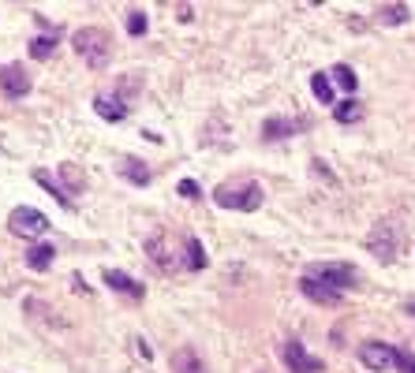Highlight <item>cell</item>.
I'll list each match as a JSON object with an SVG mask.
<instances>
[{"instance_id": "6da1fadb", "label": "cell", "mask_w": 415, "mask_h": 373, "mask_svg": "<svg viewBox=\"0 0 415 373\" xmlns=\"http://www.w3.org/2000/svg\"><path fill=\"white\" fill-rule=\"evenodd\" d=\"M262 186L255 180H244V183H221L213 191V202L221 205V210H236V213H255L262 205Z\"/></svg>"}, {"instance_id": "7a4b0ae2", "label": "cell", "mask_w": 415, "mask_h": 373, "mask_svg": "<svg viewBox=\"0 0 415 373\" xmlns=\"http://www.w3.org/2000/svg\"><path fill=\"white\" fill-rule=\"evenodd\" d=\"M75 52L90 64L94 71H101L105 64H108V57H113V38L105 34L101 27H83V30H75Z\"/></svg>"}, {"instance_id": "3957f363", "label": "cell", "mask_w": 415, "mask_h": 373, "mask_svg": "<svg viewBox=\"0 0 415 373\" xmlns=\"http://www.w3.org/2000/svg\"><path fill=\"white\" fill-rule=\"evenodd\" d=\"M307 277L330 284L337 291H348V288H356L359 272H356V265H348V261H314V265H307Z\"/></svg>"}, {"instance_id": "277c9868", "label": "cell", "mask_w": 415, "mask_h": 373, "mask_svg": "<svg viewBox=\"0 0 415 373\" xmlns=\"http://www.w3.org/2000/svg\"><path fill=\"white\" fill-rule=\"evenodd\" d=\"M8 228H12V235L19 239H41L49 232V217L34 210V205H19V210H12V217H8Z\"/></svg>"}, {"instance_id": "5b68a950", "label": "cell", "mask_w": 415, "mask_h": 373, "mask_svg": "<svg viewBox=\"0 0 415 373\" xmlns=\"http://www.w3.org/2000/svg\"><path fill=\"white\" fill-rule=\"evenodd\" d=\"M367 250L374 254L378 261H389L397 258V224H389V221H378L374 224V232L367 235Z\"/></svg>"}, {"instance_id": "8992f818", "label": "cell", "mask_w": 415, "mask_h": 373, "mask_svg": "<svg viewBox=\"0 0 415 373\" xmlns=\"http://www.w3.org/2000/svg\"><path fill=\"white\" fill-rule=\"evenodd\" d=\"M281 358H285V366L292 373H322L325 370L322 358L307 355V347H303L300 339H285V344H281Z\"/></svg>"}, {"instance_id": "52a82bcc", "label": "cell", "mask_w": 415, "mask_h": 373, "mask_svg": "<svg viewBox=\"0 0 415 373\" xmlns=\"http://www.w3.org/2000/svg\"><path fill=\"white\" fill-rule=\"evenodd\" d=\"M359 362H363L367 370H374V373H386L389 366H397V347L378 344V339H367V344H359Z\"/></svg>"}, {"instance_id": "ba28073f", "label": "cell", "mask_w": 415, "mask_h": 373, "mask_svg": "<svg viewBox=\"0 0 415 373\" xmlns=\"http://www.w3.org/2000/svg\"><path fill=\"white\" fill-rule=\"evenodd\" d=\"M0 90H4V97H12V101L30 94V75L23 71V64H4L0 68Z\"/></svg>"}, {"instance_id": "9c48e42d", "label": "cell", "mask_w": 415, "mask_h": 373, "mask_svg": "<svg viewBox=\"0 0 415 373\" xmlns=\"http://www.w3.org/2000/svg\"><path fill=\"white\" fill-rule=\"evenodd\" d=\"M311 127V119H288V116H269L266 124H262V138L266 142H277V138H288V135H296V131H307Z\"/></svg>"}, {"instance_id": "30bf717a", "label": "cell", "mask_w": 415, "mask_h": 373, "mask_svg": "<svg viewBox=\"0 0 415 373\" xmlns=\"http://www.w3.org/2000/svg\"><path fill=\"white\" fill-rule=\"evenodd\" d=\"M300 291L307 295L311 302H318V306H337V302H341V295H344V291L330 288V284H322V280L307 277V272H303V277H300Z\"/></svg>"}, {"instance_id": "8fae6325", "label": "cell", "mask_w": 415, "mask_h": 373, "mask_svg": "<svg viewBox=\"0 0 415 373\" xmlns=\"http://www.w3.org/2000/svg\"><path fill=\"white\" fill-rule=\"evenodd\" d=\"M94 112L101 119H108V124H120V119H127V105L120 101L116 94H97L94 97Z\"/></svg>"}, {"instance_id": "7c38bea8", "label": "cell", "mask_w": 415, "mask_h": 373, "mask_svg": "<svg viewBox=\"0 0 415 373\" xmlns=\"http://www.w3.org/2000/svg\"><path fill=\"white\" fill-rule=\"evenodd\" d=\"M172 373H206V362L195 347H176L172 351Z\"/></svg>"}, {"instance_id": "4fadbf2b", "label": "cell", "mask_w": 415, "mask_h": 373, "mask_svg": "<svg viewBox=\"0 0 415 373\" xmlns=\"http://www.w3.org/2000/svg\"><path fill=\"white\" fill-rule=\"evenodd\" d=\"M105 284H108L113 291L127 295V299H143V284H135L127 272H120V269H105Z\"/></svg>"}, {"instance_id": "5bb4252c", "label": "cell", "mask_w": 415, "mask_h": 373, "mask_svg": "<svg viewBox=\"0 0 415 373\" xmlns=\"http://www.w3.org/2000/svg\"><path fill=\"white\" fill-rule=\"evenodd\" d=\"M374 19L381 27H400V23H408V19H412V8L408 4H378Z\"/></svg>"}, {"instance_id": "9a60e30c", "label": "cell", "mask_w": 415, "mask_h": 373, "mask_svg": "<svg viewBox=\"0 0 415 373\" xmlns=\"http://www.w3.org/2000/svg\"><path fill=\"white\" fill-rule=\"evenodd\" d=\"M52 261H57V247L52 243H38V247H30V254H27V265L34 272L52 269Z\"/></svg>"}, {"instance_id": "2e32d148", "label": "cell", "mask_w": 415, "mask_h": 373, "mask_svg": "<svg viewBox=\"0 0 415 373\" xmlns=\"http://www.w3.org/2000/svg\"><path fill=\"white\" fill-rule=\"evenodd\" d=\"M120 172H124V180L127 183H135V186H146L154 175H150V168L143 161H135V157H124V164H120Z\"/></svg>"}, {"instance_id": "e0dca14e", "label": "cell", "mask_w": 415, "mask_h": 373, "mask_svg": "<svg viewBox=\"0 0 415 373\" xmlns=\"http://www.w3.org/2000/svg\"><path fill=\"white\" fill-rule=\"evenodd\" d=\"M311 90H314V97H318L322 105H333V108H337V101H333V79H330V71H314V75H311Z\"/></svg>"}, {"instance_id": "ac0fdd59", "label": "cell", "mask_w": 415, "mask_h": 373, "mask_svg": "<svg viewBox=\"0 0 415 373\" xmlns=\"http://www.w3.org/2000/svg\"><path fill=\"white\" fill-rule=\"evenodd\" d=\"M333 116H337V124H356V119H363V105L356 97H348V101H337Z\"/></svg>"}, {"instance_id": "d6986e66", "label": "cell", "mask_w": 415, "mask_h": 373, "mask_svg": "<svg viewBox=\"0 0 415 373\" xmlns=\"http://www.w3.org/2000/svg\"><path fill=\"white\" fill-rule=\"evenodd\" d=\"M60 180H64V186H68V194H79L83 186H86V180H83V172L75 168L71 161H64L60 164Z\"/></svg>"}, {"instance_id": "ffe728a7", "label": "cell", "mask_w": 415, "mask_h": 373, "mask_svg": "<svg viewBox=\"0 0 415 373\" xmlns=\"http://www.w3.org/2000/svg\"><path fill=\"white\" fill-rule=\"evenodd\" d=\"M34 180H38L41 186H45V191H49V194H52V198H57V202L64 205V210H75V202L68 198V191H60V186H57V183H52V175H49V172H34Z\"/></svg>"}, {"instance_id": "44dd1931", "label": "cell", "mask_w": 415, "mask_h": 373, "mask_svg": "<svg viewBox=\"0 0 415 373\" xmlns=\"http://www.w3.org/2000/svg\"><path fill=\"white\" fill-rule=\"evenodd\" d=\"M52 49H57V34H38L34 41H30V57L34 60H49Z\"/></svg>"}, {"instance_id": "7402d4cb", "label": "cell", "mask_w": 415, "mask_h": 373, "mask_svg": "<svg viewBox=\"0 0 415 373\" xmlns=\"http://www.w3.org/2000/svg\"><path fill=\"white\" fill-rule=\"evenodd\" d=\"M330 79L341 86V90H348V94H356V86H359V79H356V71L348 68V64H337V68L330 71Z\"/></svg>"}, {"instance_id": "603a6c76", "label": "cell", "mask_w": 415, "mask_h": 373, "mask_svg": "<svg viewBox=\"0 0 415 373\" xmlns=\"http://www.w3.org/2000/svg\"><path fill=\"white\" fill-rule=\"evenodd\" d=\"M183 247H188V269H206V250H202L199 239L188 235V239H183Z\"/></svg>"}, {"instance_id": "cb8c5ba5", "label": "cell", "mask_w": 415, "mask_h": 373, "mask_svg": "<svg viewBox=\"0 0 415 373\" xmlns=\"http://www.w3.org/2000/svg\"><path fill=\"white\" fill-rule=\"evenodd\" d=\"M146 27H150V19H146V12H127V34L131 38H139V34H146Z\"/></svg>"}, {"instance_id": "d4e9b609", "label": "cell", "mask_w": 415, "mask_h": 373, "mask_svg": "<svg viewBox=\"0 0 415 373\" xmlns=\"http://www.w3.org/2000/svg\"><path fill=\"white\" fill-rule=\"evenodd\" d=\"M397 370L400 373H415V355L412 351H397Z\"/></svg>"}, {"instance_id": "484cf974", "label": "cell", "mask_w": 415, "mask_h": 373, "mask_svg": "<svg viewBox=\"0 0 415 373\" xmlns=\"http://www.w3.org/2000/svg\"><path fill=\"white\" fill-rule=\"evenodd\" d=\"M180 194H183V198H199V183H195V180H180Z\"/></svg>"}, {"instance_id": "4316f807", "label": "cell", "mask_w": 415, "mask_h": 373, "mask_svg": "<svg viewBox=\"0 0 415 373\" xmlns=\"http://www.w3.org/2000/svg\"><path fill=\"white\" fill-rule=\"evenodd\" d=\"M408 314H415V302H408Z\"/></svg>"}]
</instances>
